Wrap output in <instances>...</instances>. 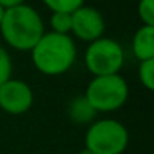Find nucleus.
<instances>
[{
    "label": "nucleus",
    "instance_id": "nucleus-1",
    "mask_svg": "<svg viewBox=\"0 0 154 154\" xmlns=\"http://www.w3.org/2000/svg\"><path fill=\"white\" fill-rule=\"evenodd\" d=\"M4 40L12 48L20 51H30L37 42L43 37V20L30 5H17L5 8L4 20L0 23Z\"/></svg>",
    "mask_w": 154,
    "mask_h": 154
},
{
    "label": "nucleus",
    "instance_id": "nucleus-2",
    "mask_svg": "<svg viewBox=\"0 0 154 154\" xmlns=\"http://www.w3.org/2000/svg\"><path fill=\"white\" fill-rule=\"evenodd\" d=\"M30 51L35 68L48 76L66 73L76 60V47L73 38L55 32L43 33Z\"/></svg>",
    "mask_w": 154,
    "mask_h": 154
},
{
    "label": "nucleus",
    "instance_id": "nucleus-3",
    "mask_svg": "<svg viewBox=\"0 0 154 154\" xmlns=\"http://www.w3.org/2000/svg\"><path fill=\"white\" fill-rule=\"evenodd\" d=\"M129 96V88L119 75L94 76L86 88L85 98L96 113H111L123 108Z\"/></svg>",
    "mask_w": 154,
    "mask_h": 154
},
{
    "label": "nucleus",
    "instance_id": "nucleus-4",
    "mask_svg": "<svg viewBox=\"0 0 154 154\" xmlns=\"http://www.w3.org/2000/svg\"><path fill=\"white\" fill-rule=\"evenodd\" d=\"M128 143L129 133L116 119L93 121L85 134V147L93 154H123Z\"/></svg>",
    "mask_w": 154,
    "mask_h": 154
},
{
    "label": "nucleus",
    "instance_id": "nucleus-5",
    "mask_svg": "<svg viewBox=\"0 0 154 154\" xmlns=\"http://www.w3.org/2000/svg\"><path fill=\"white\" fill-rule=\"evenodd\" d=\"M85 63L94 76L118 75L124 63V50L111 38H98L91 42L85 53Z\"/></svg>",
    "mask_w": 154,
    "mask_h": 154
},
{
    "label": "nucleus",
    "instance_id": "nucleus-6",
    "mask_svg": "<svg viewBox=\"0 0 154 154\" xmlns=\"http://www.w3.org/2000/svg\"><path fill=\"white\" fill-rule=\"evenodd\" d=\"M33 104V91L22 80H7L0 86V109L8 114H23Z\"/></svg>",
    "mask_w": 154,
    "mask_h": 154
},
{
    "label": "nucleus",
    "instance_id": "nucleus-7",
    "mask_svg": "<svg viewBox=\"0 0 154 154\" xmlns=\"http://www.w3.org/2000/svg\"><path fill=\"white\" fill-rule=\"evenodd\" d=\"M71 32L83 42H94L103 37L104 20L100 10L94 7H80L71 14Z\"/></svg>",
    "mask_w": 154,
    "mask_h": 154
},
{
    "label": "nucleus",
    "instance_id": "nucleus-8",
    "mask_svg": "<svg viewBox=\"0 0 154 154\" xmlns=\"http://www.w3.org/2000/svg\"><path fill=\"white\" fill-rule=\"evenodd\" d=\"M133 55L139 61L154 58V27L143 25L133 37Z\"/></svg>",
    "mask_w": 154,
    "mask_h": 154
},
{
    "label": "nucleus",
    "instance_id": "nucleus-9",
    "mask_svg": "<svg viewBox=\"0 0 154 154\" xmlns=\"http://www.w3.org/2000/svg\"><path fill=\"white\" fill-rule=\"evenodd\" d=\"M96 111L91 108V104L88 103V100L83 96H78V98H73L68 104V116L73 123L76 124H88L91 121H94L96 118Z\"/></svg>",
    "mask_w": 154,
    "mask_h": 154
},
{
    "label": "nucleus",
    "instance_id": "nucleus-10",
    "mask_svg": "<svg viewBox=\"0 0 154 154\" xmlns=\"http://www.w3.org/2000/svg\"><path fill=\"white\" fill-rule=\"evenodd\" d=\"M50 10L53 12H61V14H73L80 7L85 5V0H43Z\"/></svg>",
    "mask_w": 154,
    "mask_h": 154
},
{
    "label": "nucleus",
    "instance_id": "nucleus-11",
    "mask_svg": "<svg viewBox=\"0 0 154 154\" xmlns=\"http://www.w3.org/2000/svg\"><path fill=\"white\" fill-rule=\"evenodd\" d=\"M50 25L55 33L68 35L71 32V14H61V12H53L50 18Z\"/></svg>",
    "mask_w": 154,
    "mask_h": 154
},
{
    "label": "nucleus",
    "instance_id": "nucleus-12",
    "mask_svg": "<svg viewBox=\"0 0 154 154\" xmlns=\"http://www.w3.org/2000/svg\"><path fill=\"white\" fill-rule=\"evenodd\" d=\"M139 80L146 90H154V58L139 63Z\"/></svg>",
    "mask_w": 154,
    "mask_h": 154
},
{
    "label": "nucleus",
    "instance_id": "nucleus-13",
    "mask_svg": "<svg viewBox=\"0 0 154 154\" xmlns=\"http://www.w3.org/2000/svg\"><path fill=\"white\" fill-rule=\"evenodd\" d=\"M137 14L144 25L154 27V0H141L137 5Z\"/></svg>",
    "mask_w": 154,
    "mask_h": 154
},
{
    "label": "nucleus",
    "instance_id": "nucleus-14",
    "mask_svg": "<svg viewBox=\"0 0 154 154\" xmlns=\"http://www.w3.org/2000/svg\"><path fill=\"white\" fill-rule=\"evenodd\" d=\"M12 76V60L8 51L4 47H0V86Z\"/></svg>",
    "mask_w": 154,
    "mask_h": 154
},
{
    "label": "nucleus",
    "instance_id": "nucleus-15",
    "mask_svg": "<svg viewBox=\"0 0 154 154\" xmlns=\"http://www.w3.org/2000/svg\"><path fill=\"white\" fill-rule=\"evenodd\" d=\"M25 4V0H0V5L4 8H10V7H17V5Z\"/></svg>",
    "mask_w": 154,
    "mask_h": 154
},
{
    "label": "nucleus",
    "instance_id": "nucleus-16",
    "mask_svg": "<svg viewBox=\"0 0 154 154\" xmlns=\"http://www.w3.org/2000/svg\"><path fill=\"white\" fill-rule=\"evenodd\" d=\"M4 15H5V8L0 5V23H2V20H4Z\"/></svg>",
    "mask_w": 154,
    "mask_h": 154
},
{
    "label": "nucleus",
    "instance_id": "nucleus-17",
    "mask_svg": "<svg viewBox=\"0 0 154 154\" xmlns=\"http://www.w3.org/2000/svg\"><path fill=\"white\" fill-rule=\"evenodd\" d=\"M78 154H93V152H91V151H88L86 147H85V149H83V151H80Z\"/></svg>",
    "mask_w": 154,
    "mask_h": 154
}]
</instances>
